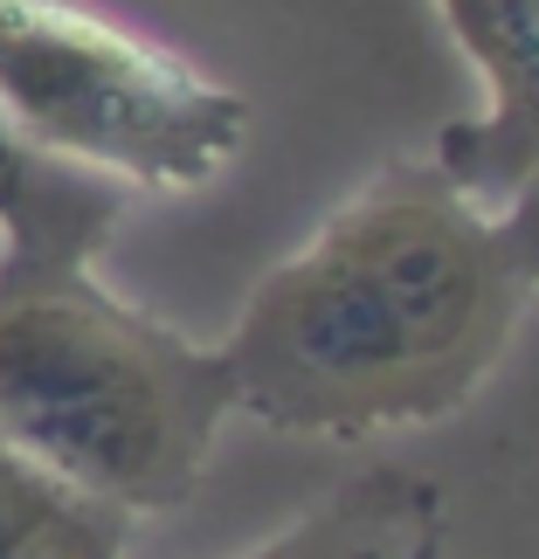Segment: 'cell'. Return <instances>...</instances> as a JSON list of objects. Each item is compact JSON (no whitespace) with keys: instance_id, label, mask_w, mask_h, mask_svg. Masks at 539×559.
<instances>
[{"instance_id":"6da1fadb","label":"cell","mask_w":539,"mask_h":559,"mask_svg":"<svg viewBox=\"0 0 539 559\" xmlns=\"http://www.w3.org/2000/svg\"><path fill=\"white\" fill-rule=\"evenodd\" d=\"M532 305L484 201L436 159H387L277 270L222 353L235 415L277 436L360 442L429 428L478 394Z\"/></svg>"},{"instance_id":"8992f818","label":"cell","mask_w":539,"mask_h":559,"mask_svg":"<svg viewBox=\"0 0 539 559\" xmlns=\"http://www.w3.org/2000/svg\"><path fill=\"white\" fill-rule=\"evenodd\" d=\"M125 207V187L35 153L0 111V263H97Z\"/></svg>"},{"instance_id":"7a4b0ae2","label":"cell","mask_w":539,"mask_h":559,"mask_svg":"<svg viewBox=\"0 0 539 559\" xmlns=\"http://www.w3.org/2000/svg\"><path fill=\"white\" fill-rule=\"evenodd\" d=\"M235 421L222 353L91 263H0V449L91 498L180 511Z\"/></svg>"},{"instance_id":"277c9868","label":"cell","mask_w":539,"mask_h":559,"mask_svg":"<svg viewBox=\"0 0 539 559\" xmlns=\"http://www.w3.org/2000/svg\"><path fill=\"white\" fill-rule=\"evenodd\" d=\"M470 70L484 76L478 118L443 124L429 159L470 201L499 207L512 180L539 159V0H436Z\"/></svg>"},{"instance_id":"5b68a950","label":"cell","mask_w":539,"mask_h":559,"mask_svg":"<svg viewBox=\"0 0 539 559\" xmlns=\"http://www.w3.org/2000/svg\"><path fill=\"white\" fill-rule=\"evenodd\" d=\"M443 511L449 504L436 477L401 469V463H374L235 559H436Z\"/></svg>"},{"instance_id":"52a82bcc","label":"cell","mask_w":539,"mask_h":559,"mask_svg":"<svg viewBox=\"0 0 539 559\" xmlns=\"http://www.w3.org/2000/svg\"><path fill=\"white\" fill-rule=\"evenodd\" d=\"M132 525V511L0 449V559H125Z\"/></svg>"},{"instance_id":"ba28073f","label":"cell","mask_w":539,"mask_h":559,"mask_svg":"<svg viewBox=\"0 0 539 559\" xmlns=\"http://www.w3.org/2000/svg\"><path fill=\"white\" fill-rule=\"evenodd\" d=\"M491 222H499V242H505V255H512V270H519L526 284L539 290V159L526 166L519 180H512V193L491 207Z\"/></svg>"},{"instance_id":"3957f363","label":"cell","mask_w":539,"mask_h":559,"mask_svg":"<svg viewBox=\"0 0 539 559\" xmlns=\"http://www.w3.org/2000/svg\"><path fill=\"white\" fill-rule=\"evenodd\" d=\"M0 111L125 193L214 187L249 145V97L83 0H0Z\"/></svg>"}]
</instances>
